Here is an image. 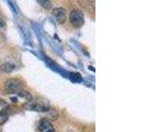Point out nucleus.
Returning <instances> with one entry per match:
<instances>
[{
	"label": "nucleus",
	"mask_w": 146,
	"mask_h": 132,
	"mask_svg": "<svg viewBox=\"0 0 146 132\" xmlns=\"http://www.w3.org/2000/svg\"><path fill=\"white\" fill-rule=\"evenodd\" d=\"M17 95L19 96L20 98H23V99L28 100V101H32V96L30 95L29 91H27V90H24V89H22L19 93H17Z\"/></svg>",
	"instance_id": "423d86ee"
},
{
	"label": "nucleus",
	"mask_w": 146,
	"mask_h": 132,
	"mask_svg": "<svg viewBox=\"0 0 146 132\" xmlns=\"http://www.w3.org/2000/svg\"><path fill=\"white\" fill-rule=\"evenodd\" d=\"M8 120V113H6L5 111H0V125L6 123Z\"/></svg>",
	"instance_id": "6e6552de"
},
{
	"label": "nucleus",
	"mask_w": 146,
	"mask_h": 132,
	"mask_svg": "<svg viewBox=\"0 0 146 132\" xmlns=\"http://www.w3.org/2000/svg\"><path fill=\"white\" fill-rule=\"evenodd\" d=\"M38 3H40V5H41L43 8H45V9H51V8H52V2H51V1L40 0V1H38Z\"/></svg>",
	"instance_id": "1a4fd4ad"
},
{
	"label": "nucleus",
	"mask_w": 146,
	"mask_h": 132,
	"mask_svg": "<svg viewBox=\"0 0 146 132\" xmlns=\"http://www.w3.org/2000/svg\"><path fill=\"white\" fill-rule=\"evenodd\" d=\"M5 87L7 88L9 91H12L15 94L23 89L21 81L19 79H15V78H11V79H8L5 81Z\"/></svg>",
	"instance_id": "f03ea898"
},
{
	"label": "nucleus",
	"mask_w": 146,
	"mask_h": 132,
	"mask_svg": "<svg viewBox=\"0 0 146 132\" xmlns=\"http://www.w3.org/2000/svg\"><path fill=\"white\" fill-rule=\"evenodd\" d=\"M0 68H1V71L9 73V72H12L15 69V66L13 64H11V63H5V64H2V65L0 66Z\"/></svg>",
	"instance_id": "0eeeda50"
},
{
	"label": "nucleus",
	"mask_w": 146,
	"mask_h": 132,
	"mask_svg": "<svg viewBox=\"0 0 146 132\" xmlns=\"http://www.w3.org/2000/svg\"><path fill=\"white\" fill-rule=\"evenodd\" d=\"M52 15L58 23H64L67 19V13L64 8H55L52 11Z\"/></svg>",
	"instance_id": "20e7f679"
},
{
	"label": "nucleus",
	"mask_w": 146,
	"mask_h": 132,
	"mask_svg": "<svg viewBox=\"0 0 146 132\" xmlns=\"http://www.w3.org/2000/svg\"><path fill=\"white\" fill-rule=\"evenodd\" d=\"M38 129L41 132H55V129L48 120H42L40 122V125H38Z\"/></svg>",
	"instance_id": "39448f33"
},
{
	"label": "nucleus",
	"mask_w": 146,
	"mask_h": 132,
	"mask_svg": "<svg viewBox=\"0 0 146 132\" xmlns=\"http://www.w3.org/2000/svg\"><path fill=\"white\" fill-rule=\"evenodd\" d=\"M69 21L75 28H80L85 23L84 13L78 9H74L73 11L70 12V15H69Z\"/></svg>",
	"instance_id": "f257e3e1"
},
{
	"label": "nucleus",
	"mask_w": 146,
	"mask_h": 132,
	"mask_svg": "<svg viewBox=\"0 0 146 132\" xmlns=\"http://www.w3.org/2000/svg\"><path fill=\"white\" fill-rule=\"evenodd\" d=\"M5 29H6V23H5V21L0 18V31H3Z\"/></svg>",
	"instance_id": "9d476101"
},
{
	"label": "nucleus",
	"mask_w": 146,
	"mask_h": 132,
	"mask_svg": "<svg viewBox=\"0 0 146 132\" xmlns=\"http://www.w3.org/2000/svg\"><path fill=\"white\" fill-rule=\"evenodd\" d=\"M24 108H25V109H29V110L42 111V112H45V111H48V110H50L48 106L43 105V103H36V101H29L28 103L24 105Z\"/></svg>",
	"instance_id": "7ed1b4c3"
}]
</instances>
